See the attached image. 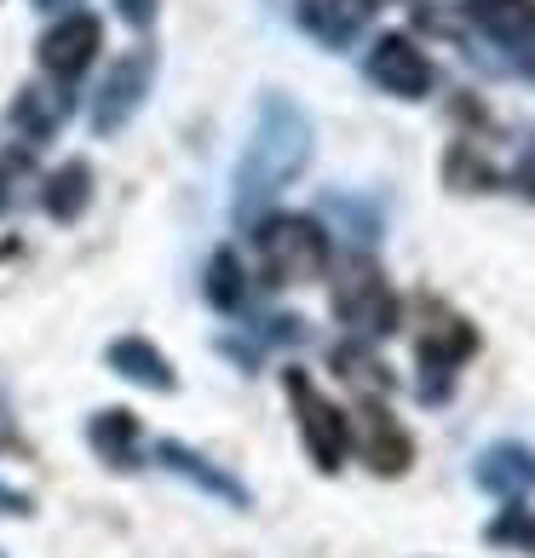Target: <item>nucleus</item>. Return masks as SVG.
<instances>
[{"label":"nucleus","mask_w":535,"mask_h":558,"mask_svg":"<svg viewBox=\"0 0 535 558\" xmlns=\"http://www.w3.org/2000/svg\"><path fill=\"white\" fill-rule=\"evenodd\" d=\"M496 547H524V553H535V512H524V507H507L496 524L484 530Z\"/></svg>","instance_id":"nucleus-18"},{"label":"nucleus","mask_w":535,"mask_h":558,"mask_svg":"<svg viewBox=\"0 0 535 558\" xmlns=\"http://www.w3.org/2000/svg\"><path fill=\"white\" fill-rule=\"evenodd\" d=\"M87 191H93L87 161H64V168H58V173L47 179L40 202H47V214H52V219H75L81 208H87Z\"/></svg>","instance_id":"nucleus-15"},{"label":"nucleus","mask_w":535,"mask_h":558,"mask_svg":"<svg viewBox=\"0 0 535 558\" xmlns=\"http://www.w3.org/2000/svg\"><path fill=\"white\" fill-rule=\"evenodd\" d=\"M259 259H265V282H317L328 271V236L317 219L305 214H277L259 225Z\"/></svg>","instance_id":"nucleus-2"},{"label":"nucleus","mask_w":535,"mask_h":558,"mask_svg":"<svg viewBox=\"0 0 535 558\" xmlns=\"http://www.w3.org/2000/svg\"><path fill=\"white\" fill-rule=\"evenodd\" d=\"M368 81L386 87L392 98H426L438 70H431V58L409 35H380L375 47H368Z\"/></svg>","instance_id":"nucleus-6"},{"label":"nucleus","mask_w":535,"mask_h":558,"mask_svg":"<svg viewBox=\"0 0 535 558\" xmlns=\"http://www.w3.org/2000/svg\"><path fill=\"white\" fill-rule=\"evenodd\" d=\"M368 12H375V0H305V24L323 40H335V47H345L363 29Z\"/></svg>","instance_id":"nucleus-12"},{"label":"nucleus","mask_w":535,"mask_h":558,"mask_svg":"<svg viewBox=\"0 0 535 558\" xmlns=\"http://www.w3.org/2000/svg\"><path fill=\"white\" fill-rule=\"evenodd\" d=\"M352 444L363 454V466H375L380 478H403L409 461H415V444H409V432L392 421V409L363 398L357 415H352Z\"/></svg>","instance_id":"nucleus-5"},{"label":"nucleus","mask_w":535,"mask_h":558,"mask_svg":"<svg viewBox=\"0 0 535 558\" xmlns=\"http://www.w3.org/2000/svg\"><path fill=\"white\" fill-rule=\"evenodd\" d=\"M98 47H105L98 17L70 12V17H58V24L40 35V70L58 75V81H81V75H87V64L98 58Z\"/></svg>","instance_id":"nucleus-7"},{"label":"nucleus","mask_w":535,"mask_h":558,"mask_svg":"<svg viewBox=\"0 0 535 558\" xmlns=\"http://www.w3.org/2000/svg\"><path fill=\"white\" fill-rule=\"evenodd\" d=\"M40 12H70V7H81V0H35Z\"/></svg>","instance_id":"nucleus-24"},{"label":"nucleus","mask_w":535,"mask_h":558,"mask_svg":"<svg viewBox=\"0 0 535 558\" xmlns=\"http://www.w3.org/2000/svg\"><path fill=\"white\" fill-rule=\"evenodd\" d=\"M466 17L501 47H524L535 35V0H466Z\"/></svg>","instance_id":"nucleus-11"},{"label":"nucleus","mask_w":535,"mask_h":558,"mask_svg":"<svg viewBox=\"0 0 535 558\" xmlns=\"http://www.w3.org/2000/svg\"><path fill=\"white\" fill-rule=\"evenodd\" d=\"M110 363H115L127 380L150 386V391H168V386H173V368L161 363V351H156L150 340H115V345H110Z\"/></svg>","instance_id":"nucleus-14"},{"label":"nucleus","mask_w":535,"mask_h":558,"mask_svg":"<svg viewBox=\"0 0 535 558\" xmlns=\"http://www.w3.org/2000/svg\"><path fill=\"white\" fill-rule=\"evenodd\" d=\"M93 444H98V454L105 461H133V444H138V426H133V415H121V409H105V415L93 421Z\"/></svg>","instance_id":"nucleus-17"},{"label":"nucleus","mask_w":535,"mask_h":558,"mask_svg":"<svg viewBox=\"0 0 535 558\" xmlns=\"http://www.w3.org/2000/svg\"><path fill=\"white\" fill-rule=\"evenodd\" d=\"M161 461H168L173 472H184V478H196L208 495H219V501H231V507H248V489H242L231 472H214L208 461H202L196 449H184V444H161Z\"/></svg>","instance_id":"nucleus-13"},{"label":"nucleus","mask_w":535,"mask_h":558,"mask_svg":"<svg viewBox=\"0 0 535 558\" xmlns=\"http://www.w3.org/2000/svg\"><path fill=\"white\" fill-rule=\"evenodd\" d=\"M0 208H7V196H0Z\"/></svg>","instance_id":"nucleus-25"},{"label":"nucleus","mask_w":535,"mask_h":558,"mask_svg":"<svg viewBox=\"0 0 535 558\" xmlns=\"http://www.w3.org/2000/svg\"><path fill=\"white\" fill-rule=\"evenodd\" d=\"M150 75H156V52H150V47H138L133 58H121V64L110 70V81L98 87V98H93V128H98V133H115L121 121L138 110V98H144V87H150Z\"/></svg>","instance_id":"nucleus-8"},{"label":"nucleus","mask_w":535,"mask_h":558,"mask_svg":"<svg viewBox=\"0 0 535 558\" xmlns=\"http://www.w3.org/2000/svg\"><path fill=\"white\" fill-rule=\"evenodd\" d=\"M335 368H340L345 380H357V386H380V391L392 386V375H386V368L368 357V351H357V345H340L335 351Z\"/></svg>","instance_id":"nucleus-19"},{"label":"nucleus","mask_w":535,"mask_h":558,"mask_svg":"<svg viewBox=\"0 0 535 558\" xmlns=\"http://www.w3.org/2000/svg\"><path fill=\"white\" fill-rule=\"evenodd\" d=\"M0 512H29V501L17 489H0Z\"/></svg>","instance_id":"nucleus-22"},{"label":"nucleus","mask_w":535,"mask_h":558,"mask_svg":"<svg viewBox=\"0 0 535 558\" xmlns=\"http://www.w3.org/2000/svg\"><path fill=\"white\" fill-rule=\"evenodd\" d=\"M288 398H294V409H300V432H305V449H312L317 472H340L345 449H352V421L312 386L305 368H288Z\"/></svg>","instance_id":"nucleus-4"},{"label":"nucleus","mask_w":535,"mask_h":558,"mask_svg":"<svg viewBox=\"0 0 535 558\" xmlns=\"http://www.w3.org/2000/svg\"><path fill=\"white\" fill-rule=\"evenodd\" d=\"M443 179H449V191H461V196H478V191H496V168L472 150V144H455V150L443 156Z\"/></svg>","instance_id":"nucleus-16"},{"label":"nucleus","mask_w":535,"mask_h":558,"mask_svg":"<svg viewBox=\"0 0 535 558\" xmlns=\"http://www.w3.org/2000/svg\"><path fill=\"white\" fill-rule=\"evenodd\" d=\"M478 484L501 501H519V495L535 489V449L524 444H489L478 454Z\"/></svg>","instance_id":"nucleus-10"},{"label":"nucleus","mask_w":535,"mask_h":558,"mask_svg":"<svg viewBox=\"0 0 535 558\" xmlns=\"http://www.w3.org/2000/svg\"><path fill=\"white\" fill-rule=\"evenodd\" d=\"M208 294H214V305H242V271H236V254H219L214 259V271H208Z\"/></svg>","instance_id":"nucleus-20"},{"label":"nucleus","mask_w":535,"mask_h":558,"mask_svg":"<svg viewBox=\"0 0 535 558\" xmlns=\"http://www.w3.org/2000/svg\"><path fill=\"white\" fill-rule=\"evenodd\" d=\"M335 317L345 328H357V335H368V340H380V335H392V328H398V294L386 288L375 259L352 254L335 271Z\"/></svg>","instance_id":"nucleus-3"},{"label":"nucleus","mask_w":535,"mask_h":558,"mask_svg":"<svg viewBox=\"0 0 535 558\" xmlns=\"http://www.w3.org/2000/svg\"><path fill=\"white\" fill-rule=\"evenodd\" d=\"M519 70H524V75L535 81V35H530V40H524V47H519Z\"/></svg>","instance_id":"nucleus-23"},{"label":"nucleus","mask_w":535,"mask_h":558,"mask_svg":"<svg viewBox=\"0 0 535 558\" xmlns=\"http://www.w3.org/2000/svg\"><path fill=\"white\" fill-rule=\"evenodd\" d=\"M305 161H312V121L294 98L271 93L259 105V128L236 168V219H254L288 179L305 173Z\"/></svg>","instance_id":"nucleus-1"},{"label":"nucleus","mask_w":535,"mask_h":558,"mask_svg":"<svg viewBox=\"0 0 535 558\" xmlns=\"http://www.w3.org/2000/svg\"><path fill=\"white\" fill-rule=\"evenodd\" d=\"M115 7H121V17H127V24H150V17H156V0H115Z\"/></svg>","instance_id":"nucleus-21"},{"label":"nucleus","mask_w":535,"mask_h":558,"mask_svg":"<svg viewBox=\"0 0 535 558\" xmlns=\"http://www.w3.org/2000/svg\"><path fill=\"white\" fill-rule=\"evenodd\" d=\"M472 351H478V335H472L461 317H438V323L421 335V368H426V375H438V380H431V403L443 398L449 368H455L461 357H472Z\"/></svg>","instance_id":"nucleus-9"}]
</instances>
